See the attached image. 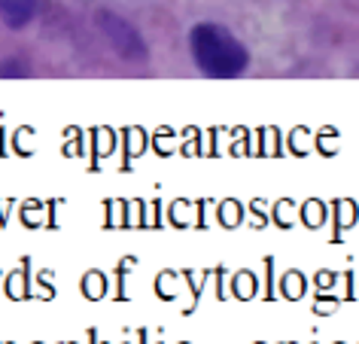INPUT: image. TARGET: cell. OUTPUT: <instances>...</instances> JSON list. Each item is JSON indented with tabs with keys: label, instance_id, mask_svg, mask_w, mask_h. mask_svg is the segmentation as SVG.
Instances as JSON below:
<instances>
[{
	"label": "cell",
	"instance_id": "obj_1",
	"mask_svg": "<svg viewBox=\"0 0 359 344\" xmlns=\"http://www.w3.org/2000/svg\"><path fill=\"white\" fill-rule=\"evenodd\" d=\"M192 55L208 77H238L247 67V49L226 28L204 22L192 31Z\"/></svg>",
	"mask_w": 359,
	"mask_h": 344
},
{
	"label": "cell",
	"instance_id": "obj_2",
	"mask_svg": "<svg viewBox=\"0 0 359 344\" xmlns=\"http://www.w3.org/2000/svg\"><path fill=\"white\" fill-rule=\"evenodd\" d=\"M101 25H104V34L110 37V43L116 46V52H119V55L134 58V61L147 55V49H143V40L137 37V31H134L128 22H122L119 15L104 13V15H101Z\"/></svg>",
	"mask_w": 359,
	"mask_h": 344
},
{
	"label": "cell",
	"instance_id": "obj_3",
	"mask_svg": "<svg viewBox=\"0 0 359 344\" xmlns=\"http://www.w3.org/2000/svg\"><path fill=\"white\" fill-rule=\"evenodd\" d=\"M34 10H37V0H0V19L10 28H25Z\"/></svg>",
	"mask_w": 359,
	"mask_h": 344
}]
</instances>
